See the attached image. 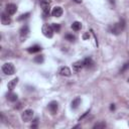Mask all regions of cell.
I'll use <instances>...</instances> for the list:
<instances>
[{"mask_svg": "<svg viewBox=\"0 0 129 129\" xmlns=\"http://www.w3.org/2000/svg\"><path fill=\"white\" fill-rule=\"evenodd\" d=\"M17 10V6L13 3H10V4H7L6 5V12L9 14V15H13Z\"/></svg>", "mask_w": 129, "mask_h": 129, "instance_id": "cell-9", "label": "cell"}, {"mask_svg": "<svg viewBox=\"0 0 129 129\" xmlns=\"http://www.w3.org/2000/svg\"><path fill=\"white\" fill-rule=\"evenodd\" d=\"M49 1L48 0H40L39 4L41 6V9H42V15L43 17H47L49 15V12H50V6H49Z\"/></svg>", "mask_w": 129, "mask_h": 129, "instance_id": "cell-2", "label": "cell"}, {"mask_svg": "<svg viewBox=\"0 0 129 129\" xmlns=\"http://www.w3.org/2000/svg\"><path fill=\"white\" fill-rule=\"evenodd\" d=\"M33 117V111L30 110V109H27L25 110L22 114H21V119L24 121V122H29Z\"/></svg>", "mask_w": 129, "mask_h": 129, "instance_id": "cell-6", "label": "cell"}, {"mask_svg": "<svg viewBox=\"0 0 129 129\" xmlns=\"http://www.w3.org/2000/svg\"><path fill=\"white\" fill-rule=\"evenodd\" d=\"M124 28H125V21H124V19H121L119 22H117V23L113 24L112 26H110L109 30H110L111 33H113L115 35H118L123 31Z\"/></svg>", "mask_w": 129, "mask_h": 129, "instance_id": "cell-1", "label": "cell"}, {"mask_svg": "<svg viewBox=\"0 0 129 129\" xmlns=\"http://www.w3.org/2000/svg\"><path fill=\"white\" fill-rule=\"evenodd\" d=\"M1 22L4 25H8L11 23V18L7 12H2L1 13Z\"/></svg>", "mask_w": 129, "mask_h": 129, "instance_id": "cell-8", "label": "cell"}, {"mask_svg": "<svg viewBox=\"0 0 129 129\" xmlns=\"http://www.w3.org/2000/svg\"><path fill=\"white\" fill-rule=\"evenodd\" d=\"M58 73H59L60 76H63V77H70L72 75V72H71L70 68L69 67H64V66L59 69Z\"/></svg>", "mask_w": 129, "mask_h": 129, "instance_id": "cell-11", "label": "cell"}, {"mask_svg": "<svg viewBox=\"0 0 129 129\" xmlns=\"http://www.w3.org/2000/svg\"><path fill=\"white\" fill-rule=\"evenodd\" d=\"M128 69H129V61H127V62H125V63L123 64L122 69L120 70V73H121V74H123V73H124L126 70H128Z\"/></svg>", "mask_w": 129, "mask_h": 129, "instance_id": "cell-24", "label": "cell"}, {"mask_svg": "<svg viewBox=\"0 0 129 129\" xmlns=\"http://www.w3.org/2000/svg\"><path fill=\"white\" fill-rule=\"evenodd\" d=\"M89 113H90V110H88V111H86V112H85V113H84V114H83V115H82V116H81V117L79 118V121H81V120H83V119H84V118H85V117H86V116H87V115H88Z\"/></svg>", "mask_w": 129, "mask_h": 129, "instance_id": "cell-26", "label": "cell"}, {"mask_svg": "<svg viewBox=\"0 0 129 129\" xmlns=\"http://www.w3.org/2000/svg\"><path fill=\"white\" fill-rule=\"evenodd\" d=\"M110 110H111V111H114V110H115V105H114V104H111V106H110Z\"/></svg>", "mask_w": 129, "mask_h": 129, "instance_id": "cell-28", "label": "cell"}, {"mask_svg": "<svg viewBox=\"0 0 129 129\" xmlns=\"http://www.w3.org/2000/svg\"><path fill=\"white\" fill-rule=\"evenodd\" d=\"M29 15H30V13H29V12L24 13V14H21V15L18 17V20H19V21H21V20H23V19H26V18H28V17H29Z\"/></svg>", "mask_w": 129, "mask_h": 129, "instance_id": "cell-22", "label": "cell"}, {"mask_svg": "<svg viewBox=\"0 0 129 129\" xmlns=\"http://www.w3.org/2000/svg\"><path fill=\"white\" fill-rule=\"evenodd\" d=\"M36 63H42L43 62V60H44V57H43V55L42 54H40V55H36L35 57H34V59H33Z\"/></svg>", "mask_w": 129, "mask_h": 129, "instance_id": "cell-19", "label": "cell"}, {"mask_svg": "<svg viewBox=\"0 0 129 129\" xmlns=\"http://www.w3.org/2000/svg\"><path fill=\"white\" fill-rule=\"evenodd\" d=\"M64 37H66V39H67V40H69V41H74V40L76 39V36H75V35H73L72 33H67Z\"/></svg>", "mask_w": 129, "mask_h": 129, "instance_id": "cell-21", "label": "cell"}, {"mask_svg": "<svg viewBox=\"0 0 129 129\" xmlns=\"http://www.w3.org/2000/svg\"><path fill=\"white\" fill-rule=\"evenodd\" d=\"M84 64H85V67L86 68H88V69H91V68H93L94 66H95V62H94V60L92 59V57H86L85 59H84Z\"/></svg>", "mask_w": 129, "mask_h": 129, "instance_id": "cell-14", "label": "cell"}, {"mask_svg": "<svg viewBox=\"0 0 129 129\" xmlns=\"http://www.w3.org/2000/svg\"><path fill=\"white\" fill-rule=\"evenodd\" d=\"M73 1H75L76 3H82V0H73Z\"/></svg>", "mask_w": 129, "mask_h": 129, "instance_id": "cell-29", "label": "cell"}, {"mask_svg": "<svg viewBox=\"0 0 129 129\" xmlns=\"http://www.w3.org/2000/svg\"><path fill=\"white\" fill-rule=\"evenodd\" d=\"M72 28H73V30H75V31L80 30V29L82 28V24H81V22H79V21H75V22H73V24H72Z\"/></svg>", "mask_w": 129, "mask_h": 129, "instance_id": "cell-18", "label": "cell"}, {"mask_svg": "<svg viewBox=\"0 0 129 129\" xmlns=\"http://www.w3.org/2000/svg\"><path fill=\"white\" fill-rule=\"evenodd\" d=\"M37 124H38V118H35L33 120V123L31 124V128H36L37 127Z\"/></svg>", "mask_w": 129, "mask_h": 129, "instance_id": "cell-25", "label": "cell"}, {"mask_svg": "<svg viewBox=\"0 0 129 129\" xmlns=\"http://www.w3.org/2000/svg\"><path fill=\"white\" fill-rule=\"evenodd\" d=\"M2 72L5 74V75H13L15 73V68L13 66V63L11 62H5L3 66H2Z\"/></svg>", "mask_w": 129, "mask_h": 129, "instance_id": "cell-4", "label": "cell"}, {"mask_svg": "<svg viewBox=\"0 0 129 129\" xmlns=\"http://www.w3.org/2000/svg\"><path fill=\"white\" fill-rule=\"evenodd\" d=\"M51 15L54 16V17H60L62 15V8L59 7V6H56L52 9L51 11Z\"/></svg>", "mask_w": 129, "mask_h": 129, "instance_id": "cell-13", "label": "cell"}, {"mask_svg": "<svg viewBox=\"0 0 129 129\" xmlns=\"http://www.w3.org/2000/svg\"><path fill=\"white\" fill-rule=\"evenodd\" d=\"M128 82H129V78H128Z\"/></svg>", "mask_w": 129, "mask_h": 129, "instance_id": "cell-30", "label": "cell"}, {"mask_svg": "<svg viewBox=\"0 0 129 129\" xmlns=\"http://www.w3.org/2000/svg\"><path fill=\"white\" fill-rule=\"evenodd\" d=\"M105 127H106V124H105L104 122L96 123V124L93 126V128H94V129H101V128H105Z\"/></svg>", "mask_w": 129, "mask_h": 129, "instance_id": "cell-20", "label": "cell"}, {"mask_svg": "<svg viewBox=\"0 0 129 129\" xmlns=\"http://www.w3.org/2000/svg\"><path fill=\"white\" fill-rule=\"evenodd\" d=\"M47 108H48L49 112H50L52 115H54V114H56V112H57V109H58V103H57L56 101H51V102L48 103Z\"/></svg>", "mask_w": 129, "mask_h": 129, "instance_id": "cell-7", "label": "cell"}, {"mask_svg": "<svg viewBox=\"0 0 129 129\" xmlns=\"http://www.w3.org/2000/svg\"><path fill=\"white\" fill-rule=\"evenodd\" d=\"M83 38L84 39H89L90 38V35H89V32H86L84 35H83Z\"/></svg>", "mask_w": 129, "mask_h": 129, "instance_id": "cell-27", "label": "cell"}, {"mask_svg": "<svg viewBox=\"0 0 129 129\" xmlns=\"http://www.w3.org/2000/svg\"><path fill=\"white\" fill-rule=\"evenodd\" d=\"M84 67H85V64H84V60H78V61H76V62L73 63V70H74L76 73L80 72Z\"/></svg>", "mask_w": 129, "mask_h": 129, "instance_id": "cell-10", "label": "cell"}, {"mask_svg": "<svg viewBox=\"0 0 129 129\" xmlns=\"http://www.w3.org/2000/svg\"><path fill=\"white\" fill-rule=\"evenodd\" d=\"M41 31H42L43 35L47 38H51L53 36V28L49 24H43L42 28H41Z\"/></svg>", "mask_w": 129, "mask_h": 129, "instance_id": "cell-3", "label": "cell"}, {"mask_svg": "<svg viewBox=\"0 0 129 129\" xmlns=\"http://www.w3.org/2000/svg\"><path fill=\"white\" fill-rule=\"evenodd\" d=\"M6 98H7V100L10 101V102H15V101H17L18 96H17V94H15V93L9 92V93L6 95Z\"/></svg>", "mask_w": 129, "mask_h": 129, "instance_id": "cell-16", "label": "cell"}, {"mask_svg": "<svg viewBox=\"0 0 129 129\" xmlns=\"http://www.w3.org/2000/svg\"><path fill=\"white\" fill-rule=\"evenodd\" d=\"M80 104H81V98H80V97H77V98H75V99L72 101L71 107H72V109H77Z\"/></svg>", "mask_w": 129, "mask_h": 129, "instance_id": "cell-17", "label": "cell"}, {"mask_svg": "<svg viewBox=\"0 0 129 129\" xmlns=\"http://www.w3.org/2000/svg\"><path fill=\"white\" fill-rule=\"evenodd\" d=\"M40 50H41V46H39V45H37V44L32 45V46H30V47L27 48V51H28L29 53H35V52H38V51H40Z\"/></svg>", "mask_w": 129, "mask_h": 129, "instance_id": "cell-15", "label": "cell"}, {"mask_svg": "<svg viewBox=\"0 0 129 129\" xmlns=\"http://www.w3.org/2000/svg\"><path fill=\"white\" fill-rule=\"evenodd\" d=\"M28 35H29V27H28V25H27V24H24V25L20 28V30H19L20 40H21V41L25 40V39L27 38V36H28Z\"/></svg>", "mask_w": 129, "mask_h": 129, "instance_id": "cell-5", "label": "cell"}, {"mask_svg": "<svg viewBox=\"0 0 129 129\" xmlns=\"http://www.w3.org/2000/svg\"><path fill=\"white\" fill-rule=\"evenodd\" d=\"M52 28H53V31H55V32H59V30H60V25L59 24H57V23H52Z\"/></svg>", "mask_w": 129, "mask_h": 129, "instance_id": "cell-23", "label": "cell"}, {"mask_svg": "<svg viewBox=\"0 0 129 129\" xmlns=\"http://www.w3.org/2000/svg\"><path fill=\"white\" fill-rule=\"evenodd\" d=\"M18 81H19V79H18V78H15V79H13V80H11V81L8 82L7 88H8V91H9V92H12V91L14 90V88L16 87Z\"/></svg>", "mask_w": 129, "mask_h": 129, "instance_id": "cell-12", "label": "cell"}]
</instances>
